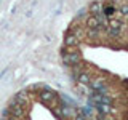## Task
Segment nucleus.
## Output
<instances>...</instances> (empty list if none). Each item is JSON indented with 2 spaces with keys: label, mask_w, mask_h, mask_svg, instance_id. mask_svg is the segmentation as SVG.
<instances>
[{
  "label": "nucleus",
  "mask_w": 128,
  "mask_h": 120,
  "mask_svg": "<svg viewBox=\"0 0 128 120\" xmlns=\"http://www.w3.org/2000/svg\"><path fill=\"white\" fill-rule=\"evenodd\" d=\"M38 98L42 99L43 102H50V104H59V98L58 94L54 93L50 88H43V90L38 91Z\"/></svg>",
  "instance_id": "1"
}]
</instances>
